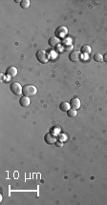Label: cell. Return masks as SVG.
<instances>
[{
	"label": "cell",
	"mask_w": 107,
	"mask_h": 205,
	"mask_svg": "<svg viewBox=\"0 0 107 205\" xmlns=\"http://www.w3.org/2000/svg\"><path fill=\"white\" fill-rule=\"evenodd\" d=\"M37 93V87L34 85H25L23 87V95L25 97H35Z\"/></svg>",
	"instance_id": "obj_1"
},
{
	"label": "cell",
	"mask_w": 107,
	"mask_h": 205,
	"mask_svg": "<svg viewBox=\"0 0 107 205\" xmlns=\"http://www.w3.org/2000/svg\"><path fill=\"white\" fill-rule=\"evenodd\" d=\"M49 54L44 50H39L37 53V61H39L40 63L46 64L49 61Z\"/></svg>",
	"instance_id": "obj_2"
},
{
	"label": "cell",
	"mask_w": 107,
	"mask_h": 205,
	"mask_svg": "<svg viewBox=\"0 0 107 205\" xmlns=\"http://www.w3.org/2000/svg\"><path fill=\"white\" fill-rule=\"evenodd\" d=\"M10 88L13 94L15 95H20L21 94H23V87L21 86L18 82H13V83H12Z\"/></svg>",
	"instance_id": "obj_3"
},
{
	"label": "cell",
	"mask_w": 107,
	"mask_h": 205,
	"mask_svg": "<svg viewBox=\"0 0 107 205\" xmlns=\"http://www.w3.org/2000/svg\"><path fill=\"white\" fill-rule=\"evenodd\" d=\"M68 34V30L65 26H59L57 27L56 32H54V36L57 38H65Z\"/></svg>",
	"instance_id": "obj_4"
},
{
	"label": "cell",
	"mask_w": 107,
	"mask_h": 205,
	"mask_svg": "<svg viewBox=\"0 0 107 205\" xmlns=\"http://www.w3.org/2000/svg\"><path fill=\"white\" fill-rule=\"evenodd\" d=\"M44 140L46 143H48V144H56V142L57 141L56 136L54 135H52L51 133H48L47 135L44 136Z\"/></svg>",
	"instance_id": "obj_5"
},
{
	"label": "cell",
	"mask_w": 107,
	"mask_h": 205,
	"mask_svg": "<svg viewBox=\"0 0 107 205\" xmlns=\"http://www.w3.org/2000/svg\"><path fill=\"white\" fill-rule=\"evenodd\" d=\"M70 105L72 109H75V110H78L79 108H80V100L78 99V97H74L71 99L70 101Z\"/></svg>",
	"instance_id": "obj_6"
},
{
	"label": "cell",
	"mask_w": 107,
	"mask_h": 205,
	"mask_svg": "<svg viewBox=\"0 0 107 205\" xmlns=\"http://www.w3.org/2000/svg\"><path fill=\"white\" fill-rule=\"evenodd\" d=\"M80 53L79 52H72V53L70 54V56H69V59L71 60L72 62H78L80 60Z\"/></svg>",
	"instance_id": "obj_7"
},
{
	"label": "cell",
	"mask_w": 107,
	"mask_h": 205,
	"mask_svg": "<svg viewBox=\"0 0 107 205\" xmlns=\"http://www.w3.org/2000/svg\"><path fill=\"white\" fill-rule=\"evenodd\" d=\"M60 39L59 38H57L56 36H52L50 39H49V45L51 46V47H57V46H59L60 45Z\"/></svg>",
	"instance_id": "obj_8"
},
{
	"label": "cell",
	"mask_w": 107,
	"mask_h": 205,
	"mask_svg": "<svg viewBox=\"0 0 107 205\" xmlns=\"http://www.w3.org/2000/svg\"><path fill=\"white\" fill-rule=\"evenodd\" d=\"M6 75L11 76V77H15V76L17 75V69L13 66H11L7 69L6 71Z\"/></svg>",
	"instance_id": "obj_9"
},
{
	"label": "cell",
	"mask_w": 107,
	"mask_h": 205,
	"mask_svg": "<svg viewBox=\"0 0 107 205\" xmlns=\"http://www.w3.org/2000/svg\"><path fill=\"white\" fill-rule=\"evenodd\" d=\"M19 103H20V105L22 106V107H28L30 103H31V100H30L29 97L23 95V97L20 98V100H19Z\"/></svg>",
	"instance_id": "obj_10"
},
{
	"label": "cell",
	"mask_w": 107,
	"mask_h": 205,
	"mask_svg": "<svg viewBox=\"0 0 107 205\" xmlns=\"http://www.w3.org/2000/svg\"><path fill=\"white\" fill-rule=\"evenodd\" d=\"M62 47H63V49H64V51H72L74 46H73L72 43H71V40L68 39V40L65 41L64 43H62Z\"/></svg>",
	"instance_id": "obj_11"
},
{
	"label": "cell",
	"mask_w": 107,
	"mask_h": 205,
	"mask_svg": "<svg viewBox=\"0 0 107 205\" xmlns=\"http://www.w3.org/2000/svg\"><path fill=\"white\" fill-rule=\"evenodd\" d=\"M70 107H71V105H70L69 102H62L61 104L59 105V109H60L61 111H64V112L69 111V110H70Z\"/></svg>",
	"instance_id": "obj_12"
},
{
	"label": "cell",
	"mask_w": 107,
	"mask_h": 205,
	"mask_svg": "<svg viewBox=\"0 0 107 205\" xmlns=\"http://www.w3.org/2000/svg\"><path fill=\"white\" fill-rule=\"evenodd\" d=\"M91 51H92V49L89 45H84V46H82V48H81V53L86 54L91 53Z\"/></svg>",
	"instance_id": "obj_13"
},
{
	"label": "cell",
	"mask_w": 107,
	"mask_h": 205,
	"mask_svg": "<svg viewBox=\"0 0 107 205\" xmlns=\"http://www.w3.org/2000/svg\"><path fill=\"white\" fill-rule=\"evenodd\" d=\"M78 114V112L75 109H70L69 111H67V116L69 117H75Z\"/></svg>",
	"instance_id": "obj_14"
},
{
	"label": "cell",
	"mask_w": 107,
	"mask_h": 205,
	"mask_svg": "<svg viewBox=\"0 0 107 205\" xmlns=\"http://www.w3.org/2000/svg\"><path fill=\"white\" fill-rule=\"evenodd\" d=\"M94 60L96 62H101L103 61V56L100 54H96L94 56Z\"/></svg>",
	"instance_id": "obj_15"
},
{
	"label": "cell",
	"mask_w": 107,
	"mask_h": 205,
	"mask_svg": "<svg viewBox=\"0 0 107 205\" xmlns=\"http://www.w3.org/2000/svg\"><path fill=\"white\" fill-rule=\"evenodd\" d=\"M20 6L22 9H27V8L30 7V1L29 0H23V1H21Z\"/></svg>",
	"instance_id": "obj_16"
},
{
	"label": "cell",
	"mask_w": 107,
	"mask_h": 205,
	"mask_svg": "<svg viewBox=\"0 0 107 205\" xmlns=\"http://www.w3.org/2000/svg\"><path fill=\"white\" fill-rule=\"evenodd\" d=\"M56 145L57 147H62V146H63V143H62V141H61V142L56 141Z\"/></svg>",
	"instance_id": "obj_17"
},
{
	"label": "cell",
	"mask_w": 107,
	"mask_h": 205,
	"mask_svg": "<svg viewBox=\"0 0 107 205\" xmlns=\"http://www.w3.org/2000/svg\"><path fill=\"white\" fill-rule=\"evenodd\" d=\"M103 61H105L106 63H107V53L103 56Z\"/></svg>",
	"instance_id": "obj_18"
}]
</instances>
